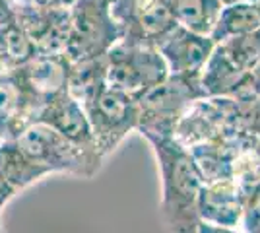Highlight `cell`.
<instances>
[{"instance_id": "cell-26", "label": "cell", "mask_w": 260, "mask_h": 233, "mask_svg": "<svg viewBox=\"0 0 260 233\" xmlns=\"http://www.w3.org/2000/svg\"><path fill=\"white\" fill-rule=\"evenodd\" d=\"M14 16H16V10H14L10 0H0V25L12 20Z\"/></svg>"}, {"instance_id": "cell-27", "label": "cell", "mask_w": 260, "mask_h": 233, "mask_svg": "<svg viewBox=\"0 0 260 233\" xmlns=\"http://www.w3.org/2000/svg\"><path fill=\"white\" fill-rule=\"evenodd\" d=\"M249 91L260 95V62L254 66L252 74H250V84H249Z\"/></svg>"}, {"instance_id": "cell-4", "label": "cell", "mask_w": 260, "mask_h": 233, "mask_svg": "<svg viewBox=\"0 0 260 233\" xmlns=\"http://www.w3.org/2000/svg\"><path fill=\"white\" fill-rule=\"evenodd\" d=\"M111 6L113 0H74L70 4L64 47L70 62L99 58L120 41L119 23Z\"/></svg>"}, {"instance_id": "cell-3", "label": "cell", "mask_w": 260, "mask_h": 233, "mask_svg": "<svg viewBox=\"0 0 260 233\" xmlns=\"http://www.w3.org/2000/svg\"><path fill=\"white\" fill-rule=\"evenodd\" d=\"M200 97H206L200 76L167 74L157 86L146 89L138 97V124L136 130L146 134L173 136L177 122L184 111Z\"/></svg>"}, {"instance_id": "cell-2", "label": "cell", "mask_w": 260, "mask_h": 233, "mask_svg": "<svg viewBox=\"0 0 260 233\" xmlns=\"http://www.w3.org/2000/svg\"><path fill=\"white\" fill-rule=\"evenodd\" d=\"M258 62L260 27L250 34L233 35L216 43L200 74L206 95L235 97L249 91L250 74Z\"/></svg>"}, {"instance_id": "cell-18", "label": "cell", "mask_w": 260, "mask_h": 233, "mask_svg": "<svg viewBox=\"0 0 260 233\" xmlns=\"http://www.w3.org/2000/svg\"><path fill=\"white\" fill-rule=\"evenodd\" d=\"M221 8V0H173L177 23L200 35H212Z\"/></svg>"}, {"instance_id": "cell-24", "label": "cell", "mask_w": 260, "mask_h": 233, "mask_svg": "<svg viewBox=\"0 0 260 233\" xmlns=\"http://www.w3.org/2000/svg\"><path fill=\"white\" fill-rule=\"evenodd\" d=\"M12 6H35V8H70L74 0H10Z\"/></svg>"}, {"instance_id": "cell-12", "label": "cell", "mask_w": 260, "mask_h": 233, "mask_svg": "<svg viewBox=\"0 0 260 233\" xmlns=\"http://www.w3.org/2000/svg\"><path fill=\"white\" fill-rule=\"evenodd\" d=\"M214 45L210 35L194 34L183 25H175L173 31L157 45V51L161 53L169 74L200 76Z\"/></svg>"}, {"instance_id": "cell-28", "label": "cell", "mask_w": 260, "mask_h": 233, "mask_svg": "<svg viewBox=\"0 0 260 233\" xmlns=\"http://www.w3.org/2000/svg\"><path fill=\"white\" fill-rule=\"evenodd\" d=\"M10 70H14V68L10 66V62H8V58H6V55H4V53H2V49H0V76L8 74Z\"/></svg>"}, {"instance_id": "cell-30", "label": "cell", "mask_w": 260, "mask_h": 233, "mask_svg": "<svg viewBox=\"0 0 260 233\" xmlns=\"http://www.w3.org/2000/svg\"><path fill=\"white\" fill-rule=\"evenodd\" d=\"M249 2L256 8V12H258V16H260V0H249Z\"/></svg>"}, {"instance_id": "cell-21", "label": "cell", "mask_w": 260, "mask_h": 233, "mask_svg": "<svg viewBox=\"0 0 260 233\" xmlns=\"http://www.w3.org/2000/svg\"><path fill=\"white\" fill-rule=\"evenodd\" d=\"M233 183L241 198H249L260 192V157L252 150H245L233 163Z\"/></svg>"}, {"instance_id": "cell-7", "label": "cell", "mask_w": 260, "mask_h": 233, "mask_svg": "<svg viewBox=\"0 0 260 233\" xmlns=\"http://www.w3.org/2000/svg\"><path fill=\"white\" fill-rule=\"evenodd\" d=\"M169 74L157 47L146 45H113L105 55L107 84L138 97L146 89L157 86Z\"/></svg>"}, {"instance_id": "cell-11", "label": "cell", "mask_w": 260, "mask_h": 233, "mask_svg": "<svg viewBox=\"0 0 260 233\" xmlns=\"http://www.w3.org/2000/svg\"><path fill=\"white\" fill-rule=\"evenodd\" d=\"M196 212L200 218V231H235L243 214V198L233 179L204 183L198 192Z\"/></svg>"}, {"instance_id": "cell-10", "label": "cell", "mask_w": 260, "mask_h": 233, "mask_svg": "<svg viewBox=\"0 0 260 233\" xmlns=\"http://www.w3.org/2000/svg\"><path fill=\"white\" fill-rule=\"evenodd\" d=\"M43 101L33 95L16 70L0 76V140H16L39 119Z\"/></svg>"}, {"instance_id": "cell-13", "label": "cell", "mask_w": 260, "mask_h": 233, "mask_svg": "<svg viewBox=\"0 0 260 233\" xmlns=\"http://www.w3.org/2000/svg\"><path fill=\"white\" fill-rule=\"evenodd\" d=\"M14 10L37 53H64L68 8L14 6Z\"/></svg>"}, {"instance_id": "cell-8", "label": "cell", "mask_w": 260, "mask_h": 233, "mask_svg": "<svg viewBox=\"0 0 260 233\" xmlns=\"http://www.w3.org/2000/svg\"><path fill=\"white\" fill-rule=\"evenodd\" d=\"M111 10L126 45L157 47L179 25L173 0H113Z\"/></svg>"}, {"instance_id": "cell-32", "label": "cell", "mask_w": 260, "mask_h": 233, "mask_svg": "<svg viewBox=\"0 0 260 233\" xmlns=\"http://www.w3.org/2000/svg\"><path fill=\"white\" fill-rule=\"evenodd\" d=\"M0 231H4V225H2V216H0Z\"/></svg>"}, {"instance_id": "cell-31", "label": "cell", "mask_w": 260, "mask_h": 233, "mask_svg": "<svg viewBox=\"0 0 260 233\" xmlns=\"http://www.w3.org/2000/svg\"><path fill=\"white\" fill-rule=\"evenodd\" d=\"M233 2H243V0H221V4H233Z\"/></svg>"}, {"instance_id": "cell-22", "label": "cell", "mask_w": 260, "mask_h": 233, "mask_svg": "<svg viewBox=\"0 0 260 233\" xmlns=\"http://www.w3.org/2000/svg\"><path fill=\"white\" fill-rule=\"evenodd\" d=\"M233 122L235 130L243 136H260V95L252 91H245L233 97Z\"/></svg>"}, {"instance_id": "cell-9", "label": "cell", "mask_w": 260, "mask_h": 233, "mask_svg": "<svg viewBox=\"0 0 260 233\" xmlns=\"http://www.w3.org/2000/svg\"><path fill=\"white\" fill-rule=\"evenodd\" d=\"M235 99L228 95H206L196 99L181 117L175 126L173 138L190 148L206 140H225V138H252L235 130L233 122Z\"/></svg>"}, {"instance_id": "cell-23", "label": "cell", "mask_w": 260, "mask_h": 233, "mask_svg": "<svg viewBox=\"0 0 260 233\" xmlns=\"http://www.w3.org/2000/svg\"><path fill=\"white\" fill-rule=\"evenodd\" d=\"M239 229L247 233H260V192L243 200V214Z\"/></svg>"}, {"instance_id": "cell-20", "label": "cell", "mask_w": 260, "mask_h": 233, "mask_svg": "<svg viewBox=\"0 0 260 233\" xmlns=\"http://www.w3.org/2000/svg\"><path fill=\"white\" fill-rule=\"evenodd\" d=\"M0 49L6 55L12 68L22 66L31 56L37 55L29 37L25 35L23 27L18 22V16L0 25Z\"/></svg>"}, {"instance_id": "cell-17", "label": "cell", "mask_w": 260, "mask_h": 233, "mask_svg": "<svg viewBox=\"0 0 260 233\" xmlns=\"http://www.w3.org/2000/svg\"><path fill=\"white\" fill-rule=\"evenodd\" d=\"M51 171L37 163L16 140H0V177L16 192L31 187Z\"/></svg>"}, {"instance_id": "cell-19", "label": "cell", "mask_w": 260, "mask_h": 233, "mask_svg": "<svg viewBox=\"0 0 260 233\" xmlns=\"http://www.w3.org/2000/svg\"><path fill=\"white\" fill-rule=\"evenodd\" d=\"M260 27V16L256 8L250 4L249 0L243 2H233V4H223L219 12L217 23L212 31V41L219 43L233 35L250 34Z\"/></svg>"}, {"instance_id": "cell-16", "label": "cell", "mask_w": 260, "mask_h": 233, "mask_svg": "<svg viewBox=\"0 0 260 233\" xmlns=\"http://www.w3.org/2000/svg\"><path fill=\"white\" fill-rule=\"evenodd\" d=\"M256 138H225V140H206L188 148L204 183L231 179L233 163L237 155L245 150H252Z\"/></svg>"}, {"instance_id": "cell-1", "label": "cell", "mask_w": 260, "mask_h": 233, "mask_svg": "<svg viewBox=\"0 0 260 233\" xmlns=\"http://www.w3.org/2000/svg\"><path fill=\"white\" fill-rule=\"evenodd\" d=\"M157 157L161 175V220L171 231H200L196 212L198 192L204 181L188 148L179 144L173 136L146 134L144 136Z\"/></svg>"}, {"instance_id": "cell-15", "label": "cell", "mask_w": 260, "mask_h": 233, "mask_svg": "<svg viewBox=\"0 0 260 233\" xmlns=\"http://www.w3.org/2000/svg\"><path fill=\"white\" fill-rule=\"evenodd\" d=\"M70 64L72 62L64 53H37L14 70L20 74L25 86L31 89L33 95L39 97L45 105L56 93L68 91Z\"/></svg>"}, {"instance_id": "cell-14", "label": "cell", "mask_w": 260, "mask_h": 233, "mask_svg": "<svg viewBox=\"0 0 260 233\" xmlns=\"http://www.w3.org/2000/svg\"><path fill=\"white\" fill-rule=\"evenodd\" d=\"M37 121L49 124L56 132H60L70 142H74L87 152H98L99 154L86 111L68 91H60L47 101L39 113Z\"/></svg>"}, {"instance_id": "cell-29", "label": "cell", "mask_w": 260, "mask_h": 233, "mask_svg": "<svg viewBox=\"0 0 260 233\" xmlns=\"http://www.w3.org/2000/svg\"><path fill=\"white\" fill-rule=\"evenodd\" d=\"M252 152L260 157V136H256V140H254V146H252Z\"/></svg>"}, {"instance_id": "cell-5", "label": "cell", "mask_w": 260, "mask_h": 233, "mask_svg": "<svg viewBox=\"0 0 260 233\" xmlns=\"http://www.w3.org/2000/svg\"><path fill=\"white\" fill-rule=\"evenodd\" d=\"M16 142L31 155L37 163H41L53 173H64L74 177L91 179L98 175L103 165V155L98 152H87L78 144L70 142L60 132H56L49 124L35 121L23 130Z\"/></svg>"}, {"instance_id": "cell-6", "label": "cell", "mask_w": 260, "mask_h": 233, "mask_svg": "<svg viewBox=\"0 0 260 233\" xmlns=\"http://www.w3.org/2000/svg\"><path fill=\"white\" fill-rule=\"evenodd\" d=\"M82 109L86 111L95 146L103 157L113 154L138 124L136 99L109 84H103L89 99L84 101Z\"/></svg>"}, {"instance_id": "cell-25", "label": "cell", "mask_w": 260, "mask_h": 233, "mask_svg": "<svg viewBox=\"0 0 260 233\" xmlns=\"http://www.w3.org/2000/svg\"><path fill=\"white\" fill-rule=\"evenodd\" d=\"M14 194H16V190L12 189L10 185L4 181V179L0 177V216H2V210H4V206L14 198Z\"/></svg>"}]
</instances>
